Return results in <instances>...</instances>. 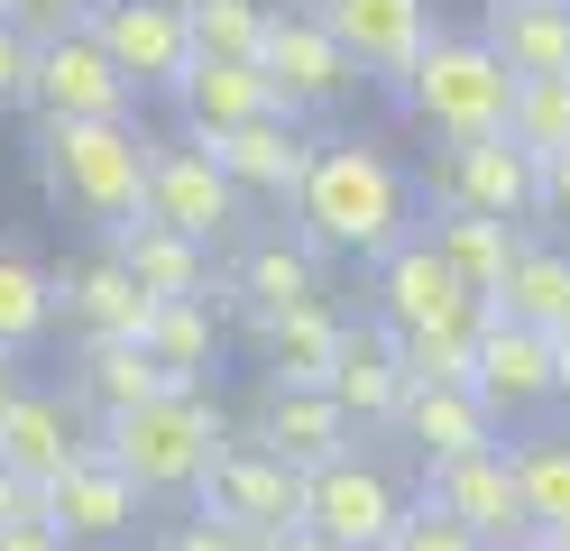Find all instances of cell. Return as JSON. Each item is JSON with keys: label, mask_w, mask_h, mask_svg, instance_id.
Listing matches in <instances>:
<instances>
[{"label": "cell", "mask_w": 570, "mask_h": 551, "mask_svg": "<svg viewBox=\"0 0 570 551\" xmlns=\"http://www.w3.org/2000/svg\"><path fill=\"white\" fill-rule=\"evenodd\" d=\"M414 211H423V184L386 157V147L313 138V166L295 184V239L313 257H360V267H377V257H396L423 230Z\"/></svg>", "instance_id": "cell-1"}, {"label": "cell", "mask_w": 570, "mask_h": 551, "mask_svg": "<svg viewBox=\"0 0 570 551\" xmlns=\"http://www.w3.org/2000/svg\"><path fill=\"white\" fill-rule=\"evenodd\" d=\"M148 157H157V138L138 120H38V138H28L38 194L65 220H83L92 239L138 220V203H148Z\"/></svg>", "instance_id": "cell-2"}, {"label": "cell", "mask_w": 570, "mask_h": 551, "mask_svg": "<svg viewBox=\"0 0 570 551\" xmlns=\"http://www.w3.org/2000/svg\"><path fill=\"white\" fill-rule=\"evenodd\" d=\"M230 432H239V423H230L222 386H157L148 404H129V414L101 423V451L138 478V496H148V505H166V496L185 505Z\"/></svg>", "instance_id": "cell-3"}, {"label": "cell", "mask_w": 570, "mask_h": 551, "mask_svg": "<svg viewBox=\"0 0 570 551\" xmlns=\"http://www.w3.org/2000/svg\"><path fill=\"white\" fill-rule=\"evenodd\" d=\"M405 120L442 147H470V138H507V110H515V73L497 65V47L479 28H442L433 47L414 56L405 73Z\"/></svg>", "instance_id": "cell-4"}, {"label": "cell", "mask_w": 570, "mask_h": 551, "mask_svg": "<svg viewBox=\"0 0 570 551\" xmlns=\"http://www.w3.org/2000/svg\"><path fill=\"white\" fill-rule=\"evenodd\" d=\"M386 441V432H377ZM377 441H350L341 460L304 469V533H323L341 551H386V533L414 514V478L377 451Z\"/></svg>", "instance_id": "cell-5"}, {"label": "cell", "mask_w": 570, "mask_h": 551, "mask_svg": "<svg viewBox=\"0 0 570 551\" xmlns=\"http://www.w3.org/2000/svg\"><path fill=\"white\" fill-rule=\"evenodd\" d=\"M258 73L285 120H332L341 101H360L368 73L350 65V47L313 19V0H267V47H258Z\"/></svg>", "instance_id": "cell-6"}, {"label": "cell", "mask_w": 570, "mask_h": 551, "mask_svg": "<svg viewBox=\"0 0 570 551\" xmlns=\"http://www.w3.org/2000/svg\"><path fill=\"white\" fill-rule=\"evenodd\" d=\"M138 220H157V230L194 239V248H212V257L248 239V203H239V184L222 175V157H212L203 138H157Z\"/></svg>", "instance_id": "cell-7"}, {"label": "cell", "mask_w": 570, "mask_h": 551, "mask_svg": "<svg viewBox=\"0 0 570 551\" xmlns=\"http://www.w3.org/2000/svg\"><path fill=\"white\" fill-rule=\"evenodd\" d=\"M185 505L212 514V524H230V533H248V542H276V533H295V524H304V469H285L267 441L230 432L222 451H212L203 488H194Z\"/></svg>", "instance_id": "cell-8"}, {"label": "cell", "mask_w": 570, "mask_h": 551, "mask_svg": "<svg viewBox=\"0 0 570 551\" xmlns=\"http://www.w3.org/2000/svg\"><path fill=\"white\" fill-rule=\"evenodd\" d=\"M368 322H386L396 341H479V331H488V304L442 267V248L414 230L396 257H377V304H368Z\"/></svg>", "instance_id": "cell-9"}, {"label": "cell", "mask_w": 570, "mask_h": 551, "mask_svg": "<svg viewBox=\"0 0 570 551\" xmlns=\"http://www.w3.org/2000/svg\"><path fill=\"white\" fill-rule=\"evenodd\" d=\"M83 37H92V47L138 83V101H148V92L175 101V83L194 73L185 0H83Z\"/></svg>", "instance_id": "cell-10"}, {"label": "cell", "mask_w": 570, "mask_h": 551, "mask_svg": "<svg viewBox=\"0 0 570 551\" xmlns=\"http://www.w3.org/2000/svg\"><path fill=\"white\" fill-rule=\"evenodd\" d=\"M433 211H479V220H515V230H533V220H543V166H533L515 138L442 147V157H433Z\"/></svg>", "instance_id": "cell-11"}, {"label": "cell", "mask_w": 570, "mask_h": 551, "mask_svg": "<svg viewBox=\"0 0 570 551\" xmlns=\"http://www.w3.org/2000/svg\"><path fill=\"white\" fill-rule=\"evenodd\" d=\"M414 496L451 514V524H470L488 551H524L533 542V514H524V488H515V451L497 441V451H470V460H442L414 478Z\"/></svg>", "instance_id": "cell-12"}, {"label": "cell", "mask_w": 570, "mask_h": 551, "mask_svg": "<svg viewBox=\"0 0 570 551\" xmlns=\"http://www.w3.org/2000/svg\"><path fill=\"white\" fill-rule=\"evenodd\" d=\"M38 514L65 533V551H120V542L148 533V514H157V505L138 496V478H129L111 451H83V460L38 496Z\"/></svg>", "instance_id": "cell-13"}, {"label": "cell", "mask_w": 570, "mask_h": 551, "mask_svg": "<svg viewBox=\"0 0 570 551\" xmlns=\"http://www.w3.org/2000/svg\"><path fill=\"white\" fill-rule=\"evenodd\" d=\"M28 110H38V120H138V83L92 47L83 28H65V37H38Z\"/></svg>", "instance_id": "cell-14"}, {"label": "cell", "mask_w": 570, "mask_h": 551, "mask_svg": "<svg viewBox=\"0 0 570 551\" xmlns=\"http://www.w3.org/2000/svg\"><path fill=\"white\" fill-rule=\"evenodd\" d=\"M83 451H101V423H92L65 386H38V377H28V386H19V404L0 414V469L28 478V488L47 496V488H56V478L75 469Z\"/></svg>", "instance_id": "cell-15"}, {"label": "cell", "mask_w": 570, "mask_h": 551, "mask_svg": "<svg viewBox=\"0 0 570 551\" xmlns=\"http://www.w3.org/2000/svg\"><path fill=\"white\" fill-rule=\"evenodd\" d=\"M313 19H323L341 47H350V65H360L368 83H386V92H405L414 56L442 37L433 0H313Z\"/></svg>", "instance_id": "cell-16"}, {"label": "cell", "mask_w": 570, "mask_h": 551, "mask_svg": "<svg viewBox=\"0 0 570 551\" xmlns=\"http://www.w3.org/2000/svg\"><path fill=\"white\" fill-rule=\"evenodd\" d=\"M341 331H350V313L332 304V294L285 304V313H239V341L258 350V386H332Z\"/></svg>", "instance_id": "cell-17"}, {"label": "cell", "mask_w": 570, "mask_h": 551, "mask_svg": "<svg viewBox=\"0 0 570 551\" xmlns=\"http://www.w3.org/2000/svg\"><path fill=\"white\" fill-rule=\"evenodd\" d=\"M552 341L543 331H524V322H507V313H488V331H479V358H470V386H479V404L497 423H533L543 404H561V377H552Z\"/></svg>", "instance_id": "cell-18"}, {"label": "cell", "mask_w": 570, "mask_h": 551, "mask_svg": "<svg viewBox=\"0 0 570 551\" xmlns=\"http://www.w3.org/2000/svg\"><path fill=\"white\" fill-rule=\"evenodd\" d=\"M148 313H157V304L138 294V276H129L101 239L56 267V322L75 331V341H138V331H148Z\"/></svg>", "instance_id": "cell-19"}, {"label": "cell", "mask_w": 570, "mask_h": 551, "mask_svg": "<svg viewBox=\"0 0 570 551\" xmlns=\"http://www.w3.org/2000/svg\"><path fill=\"white\" fill-rule=\"evenodd\" d=\"M386 441H405L414 469H442V460H470V451H497L507 441V423L479 404V386H405L396 423H386Z\"/></svg>", "instance_id": "cell-20"}, {"label": "cell", "mask_w": 570, "mask_h": 551, "mask_svg": "<svg viewBox=\"0 0 570 551\" xmlns=\"http://www.w3.org/2000/svg\"><path fill=\"white\" fill-rule=\"evenodd\" d=\"M239 432H248V441H267L285 469H323V460L350 451V441H368V432L350 423L323 386H258V404H248V423H239Z\"/></svg>", "instance_id": "cell-21"}, {"label": "cell", "mask_w": 570, "mask_h": 551, "mask_svg": "<svg viewBox=\"0 0 570 551\" xmlns=\"http://www.w3.org/2000/svg\"><path fill=\"white\" fill-rule=\"evenodd\" d=\"M323 294V257H313L304 239H285V230H267V239H239L230 248V267H222V322H239V313H285V304H313Z\"/></svg>", "instance_id": "cell-22"}, {"label": "cell", "mask_w": 570, "mask_h": 551, "mask_svg": "<svg viewBox=\"0 0 570 551\" xmlns=\"http://www.w3.org/2000/svg\"><path fill=\"white\" fill-rule=\"evenodd\" d=\"M323 395L360 432H386V423H396V404H405V350H396V331L360 313V322L341 331V358H332V386Z\"/></svg>", "instance_id": "cell-23"}, {"label": "cell", "mask_w": 570, "mask_h": 551, "mask_svg": "<svg viewBox=\"0 0 570 551\" xmlns=\"http://www.w3.org/2000/svg\"><path fill=\"white\" fill-rule=\"evenodd\" d=\"M203 147H212L222 175L239 184V203H285V211H295V184H304V166H313L304 120L267 110V120H248V129H230V138H203Z\"/></svg>", "instance_id": "cell-24"}, {"label": "cell", "mask_w": 570, "mask_h": 551, "mask_svg": "<svg viewBox=\"0 0 570 551\" xmlns=\"http://www.w3.org/2000/svg\"><path fill=\"white\" fill-rule=\"evenodd\" d=\"M101 248H111L120 267L138 276V294H148V304H212V294H222L212 248L157 230V220H120V230H101Z\"/></svg>", "instance_id": "cell-25"}, {"label": "cell", "mask_w": 570, "mask_h": 551, "mask_svg": "<svg viewBox=\"0 0 570 551\" xmlns=\"http://www.w3.org/2000/svg\"><path fill=\"white\" fill-rule=\"evenodd\" d=\"M479 37L497 47V65H507L515 83H552V73H570V0H488Z\"/></svg>", "instance_id": "cell-26"}, {"label": "cell", "mask_w": 570, "mask_h": 551, "mask_svg": "<svg viewBox=\"0 0 570 551\" xmlns=\"http://www.w3.org/2000/svg\"><path fill=\"white\" fill-rule=\"evenodd\" d=\"M276 92L258 65H222V56H194V73L175 83V120H185V138H230L248 120H267Z\"/></svg>", "instance_id": "cell-27"}, {"label": "cell", "mask_w": 570, "mask_h": 551, "mask_svg": "<svg viewBox=\"0 0 570 551\" xmlns=\"http://www.w3.org/2000/svg\"><path fill=\"white\" fill-rule=\"evenodd\" d=\"M423 239L442 248V267L470 285L479 304H497V294H507L515 257L533 248V230H515V220H479V211H433V220H423Z\"/></svg>", "instance_id": "cell-28"}, {"label": "cell", "mask_w": 570, "mask_h": 551, "mask_svg": "<svg viewBox=\"0 0 570 551\" xmlns=\"http://www.w3.org/2000/svg\"><path fill=\"white\" fill-rule=\"evenodd\" d=\"M138 350L157 358L166 386H212V367L230 350V322H222V304H157L148 331H138Z\"/></svg>", "instance_id": "cell-29"}, {"label": "cell", "mask_w": 570, "mask_h": 551, "mask_svg": "<svg viewBox=\"0 0 570 551\" xmlns=\"http://www.w3.org/2000/svg\"><path fill=\"white\" fill-rule=\"evenodd\" d=\"M166 377H157V358L138 350V341H75V367H65V395L83 404L92 423H111L129 414V404H148Z\"/></svg>", "instance_id": "cell-30"}, {"label": "cell", "mask_w": 570, "mask_h": 551, "mask_svg": "<svg viewBox=\"0 0 570 551\" xmlns=\"http://www.w3.org/2000/svg\"><path fill=\"white\" fill-rule=\"evenodd\" d=\"M56 341V267L0 239V358H38Z\"/></svg>", "instance_id": "cell-31"}, {"label": "cell", "mask_w": 570, "mask_h": 551, "mask_svg": "<svg viewBox=\"0 0 570 551\" xmlns=\"http://www.w3.org/2000/svg\"><path fill=\"white\" fill-rule=\"evenodd\" d=\"M488 313H507V322H524V331H543V341H561V331H570V248H561V239H533Z\"/></svg>", "instance_id": "cell-32"}, {"label": "cell", "mask_w": 570, "mask_h": 551, "mask_svg": "<svg viewBox=\"0 0 570 551\" xmlns=\"http://www.w3.org/2000/svg\"><path fill=\"white\" fill-rule=\"evenodd\" d=\"M507 451H515V488H524V514H533V533L570 524V423H543V432L507 441Z\"/></svg>", "instance_id": "cell-33"}, {"label": "cell", "mask_w": 570, "mask_h": 551, "mask_svg": "<svg viewBox=\"0 0 570 551\" xmlns=\"http://www.w3.org/2000/svg\"><path fill=\"white\" fill-rule=\"evenodd\" d=\"M185 28H194V56L258 65V47H267V0H185Z\"/></svg>", "instance_id": "cell-34"}, {"label": "cell", "mask_w": 570, "mask_h": 551, "mask_svg": "<svg viewBox=\"0 0 570 551\" xmlns=\"http://www.w3.org/2000/svg\"><path fill=\"white\" fill-rule=\"evenodd\" d=\"M507 138L524 147L533 166L570 157V73H552V83H515V110H507Z\"/></svg>", "instance_id": "cell-35"}, {"label": "cell", "mask_w": 570, "mask_h": 551, "mask_svg": "<svg viewBox=\"0 0 570 551\" xmlns=\"http://www.w3.org/2000/svg\"><path fill=\"white\" fill-rule=\"evenodd\" d=\"M405 350V386H470L479 341H396Z\"/></svg>", "instance_id": "cell-36"}, {"label": "cell", "mask_w": 570, "mask_h": 551, "mask_svg": "<svg viewBox=\"0 0 570 551\" xmlns=\"http://www.w3.org/2000/svg\"><path fill=\"white\" fill-rule=\"evenodd\" d=\"M148 551H258L248 533H230V524H212V514H166V524H148Z\"/></svg>", "instance_id": "cell-37"}, {"label": "cell", "mask_w": 570, "mask_h": 551, "mask_svg": "<svg viewBox=\"0 0 570 551\" xmlns=\"http://www.w3.org/2000/svg\"><path fill=\"white\" fill-rule=\"evenodd\" d=\"M386 551H488V542H479L470 524H451V514H433V505L414 496V514H405L396 533H386Z\"/></svg>", "instance_id": "cell-38"}, {"label": "cell", "mask_w": 570, "mask_h": 551, "mask_svg": "<svg viewBox=\"0 0 570 551\" xmlns=\"http://www.w3.org/2000/svg\"><path fill=\"white\" fill-rule=\"evenodd\" d=\"M28 73H38V37L0 19V120H10V110H28Z\"/></svg>", "instance_id": "cell-39"}, {"label": "cell", "mask_w": 570, "mask_h": 551, "mask_svg": "<svg viewBox=\"0 0 570 551\" xmlns=\"http://www.w3.org/2000/svg\"><path fill=\"white\" fill-rule=\"evenodd\" d=\"M0 19L28 37H65V28H83V0H0Z\"/></svg>", "instance_id": "cell-40"}, {"label": "cell", "mask_w": 570, "mask_h": 551, "mask_svg": "<svg viewBox=\"0 0 570 551\" xmlns=\"http://www.w3.org/2000/svg\"><path fill=\"white\" fill-rule=\"evenodd\" d=\"M0 551H65V533L47 514H10V524H0Z\"/></svg>", "instance_id": "cell-41"}, {"label": "cell", "mask_w": 570, "mask_h": 551, "mask_svg": "<svg viewBox=\"0 0 570 551\" xmlns=\"http://www.w3.org/2000/svg\"><path fill=\"white\" fill-rule=\"evenodd\" d=\"M543 220H570V157L543 166Z\"/></svg>", "instance_id": "cell-42"}, {"label": "cell", "mask_w": 570, "mask_h": 551, "mask_svg": "<svg viewBox=\"0 0 570 551\" xmlns=\"http://www.w3.org/2000/svg\"><path fill=\"white\" fill-rule=\"evenodd\" d=\"M10 514H38V488H28V478H10V469H0V524H10Z\"/></svg>", "instance_id": "cell-43"}, {"label": "cell", "mask_w": 570, "mask_h": 551, "mask_svg": "<svg viewBox=\"0 0 570 551\" xmlns=\"http://www.w3.org/2000/svg\"><path fill=\"white\" fill-rule=\"evenodd\" d=\"M258 551H341V542H323V533H304V524H295V533H276V542H258Z\"/></svg>", "instance_id": "cell-44"}, {"label": "cell", "mask_w": 570, "mask_h": 551, "mask_svg": "<svg viewBox=\"0 0 570 551\" xmlns=\"http://www.w3.org/2000/svg\"><path fill=\"white\" fill-rule=\"evenodd\" d=\"M19 386H28V358H0V414L19 404Z\"/></svg>", "instance_id": "cell-45"}, {"label": "cell", "mask_w": 570, "mask_h": 551, "mask_svg": "<svg viewBox=\"0 0 570 551\" xmlns=\"http://www.w3.org/2000/svg\"><path fill=\"white\" fill-rule=\"evenodd\" d=\"M552 358H561L552 377H561V404H570V331H561V341H552Z\"/></svg>", "instance_id": "cell-46"}, {"label": "cell", "mask_w": 570, "mask_h": 551, "mask_svg": "<svg viewBox=\"0 0 570 551\" xmlns=\"http://www.w3.org/2000/svg\"><path fill=\"white\" fill-rule=\"evenodd\" d=\"M533 542H543V551H570V524H552V533H533Z\"/></svg>", "instance_id": "cell-47"}, {"label": "cell", "mask_w": 570, "mask_h": 551, "mask_svg": "<svg viewBox=\"0 0 570 551\" xmlns=\"http://www.w3.org/2000/svg\"><path fill=\"white\" fill-rule=\"evenodd\" d=\"M524 551H543V542H524Z\"/></svg>", "instance_id": "cell-48"}]
</instances>
